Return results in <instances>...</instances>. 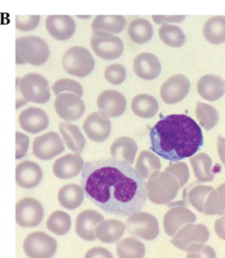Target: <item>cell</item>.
<instances>
[{
	"label": "cell",
	"instance_id": "30bf717a",
	"mask_svg": "<svg viewBox=\"0 0 225 258\" xmlns=\"http://www.w3.org/2000/svg\"><path fill=\"white\" fill-rule=\"evenodd\" d=\"M44 209L40 201L24 198L16 204V222L21 228H34L41 224Z\"/></svg>",
	"mask_w": 225,
	"mask_h": 258
},
{
	"label": "cell",
	"instance_id": "7c38bea8",
	"mask_svg": "<svg viewBox=\"0 0 225 258\" xmlns=\"http://www.w3.org/2000/svg\"><path fill=\"white\" fill-rule=\"evenodd\" d=\"M64 142L58 133L48 132L33 142V154L38 159L48 161L65 151Z\"/></svg>",
	"mask_w": 225,
	"mask_h": 258
},
{
	"label": "cell",
	"instance_id": "4fadbf2b",
	"mask_svg": "<svg viewBox=\"0 0 225 258\" xmlns=\"http://www.w3.org/2000/svg\"><path fill=\"white\" fill-rule=\"evenodd\" d=\"M58 115L66 121H74L85 113V105L81 98L75 94L65 92L58 95L54 102Z\"/></svg>",
	"mask_w": 225,
	"mask_h": 258
},
{
	"label": "cell",
	"instance_id": "3957f363",
	"mask_svg": "<svg viewBox=\"0 0 225 258\" xmlns=\"http://www.w3.org/2000/svg\"><path fill=\"white\" fill-rule=\"evenodd\" d=\"M147 199L156 205L170 203L181 189L177 178L167 172L157 171L145 182Z\"/></svg>",
	"mask_w": 225,
	"mask_h": 258
},
{
	"label": "cell",
	"instance_id": "c3c4849f",
	"mask_svg": "<svg viewBox=\"0 0 225 258\" xmlns=\"http://www.w3.org/2000/svg\"><path fill=\"white\" fill-rule=\"evenodd\" d=\"M186 16L185 15H171V16H162V15H154V22L156 24H164L166 22H174V23H181L184 21Z\"/></svg>",
	"mask_w": 225,
	"mask_h": 258
},
{
	"label": "cell",
	"instance_id": "603a6c76",
	"mask_svg": "<svg viewBox=\"0 0 225 258\" xmlns=\"http://www.w3.org/2000/svg\"><path fill=\"white\" fill-rule=\"evenodd\" d=\"M134 72L144 80H153L160 75L161 63L158 58L151 53H141L135 58Z\"/></svg>",
	"mask_w": 225,
	"mask_h": 258
},
{
	"label": "cell",
	"instance_id": "ba28073f",
	"mask_svg": "<svg viewBox=\"0 0 225 258\" xmlns=\"http://www.w3.org/2000/svg\"><path fill=\"white\" fill-rule=\"evenodd\" d=\"M126 230L135 237L151 241L159 234L157 218L145 212H139L127 219Z\"/></svg>",
	"mask_w": 225,
	"mask_h": 258
},
{
	"label": "cell",
	"instance_id": "f907efd6",
	"mask_svg": "<svg viewBox=\"0 0 225 258\" xmlns=\"http://www.w3.org/2000/svg\"><path fill=\"white\" fill-rule=\"evenodd\" d=\"M217 151H218L219 157H220L222 164L225 167V138H223L222 136H218Z\"/></svg>",
	"mask_w": 225,
	"mask_h": 258
},
{
	"label": "cell",
	"instance_id": "4dcf8cb0",
	"mask_svg": "<svg viewBox=\"0 0 225 258\" xmlns=\"http://www.w3.org/2000/svg\"><path fill=\"white\" fill-rule=\"evenodd\" d=\"M203 35L212 44H222L225 42L224 16L209 18L203 26Z\"/></svg>",
	"mask_w": 225,
	"mask_h": 258
},
{
	"label": "cell",
	"instance_id": "d4e9b609",
	"mask_svg": "<svg viewBox=\"0 0 225 258\" xmlns=\"http://www.w3.org/2000/svg\"><path fill=\"white\" fill-rule=\"evenodd\" d=\"M137 144L135 140L123 136L116 139L111 145L110 153L112 159L133 164L137 153Z\"/></svg>",
	"mask_w": 225,
	"mask_h": 258
},
{
	"label": "cell",
	"instance_id": "d6a6232c",
	"mask_svg": "<svg viewBox=\"0 0 225 258\" xmlns=\"http://www.w3.org/2000/svg\"><path fill=\"white\" fill-rule=\"evenodd\" d=\"M160 159L149 150H143L137 156L136 170L143 179H147L155 172L160 171Z\"/></svg>",
	"mask_w": 225,
	"mask_h": 258
},
{
	"label": "cell",
	"instance_id": "e575fe53",
	"mask_svg": "<svg viewBox=\"0 0 225 258\" xmlns=\"http://www.w3.org/2000/svg\"><path fill=\"white\" fill-rule=\"evenodd\" d=\"M116 251L119 258H143L146 248L137 238L128 237L117 244Z\"/></svg>",
	"mask_w": 225,
	"mask_h": 258
},
{
	"label": "cell",
	"instance_id": "d590c367",
	"mask_svg": "<svg viewBox=\"0 0 225 258\" xmlns=\"http://www.w3.org/2000/svg\"><path fill=\"white\" fill-rule=\"evenodd\" d=\"M206 215H222L225 213V183L212 190L205 201Z\"/></svg>",
	"mask_w": 225,
	"mask_h": 258
},
{
	"label": "cell",
	"instance_id": "e0dca14e",
	"mask_svg": "<svg viewBox=\"0 0 225 258\" xmlns=\"http://www.w3.org/2000/svg\"><path fill=\"white\" fill-rule=\"evenodd\" d=\"M195 221L196 215L187 207H173L164 216V230L165 234L173 237L184 226Z\"/></svg>",
	"mask_w": 225,
	"mask_h": 258
},
{
	"label": "cell",
	"instance_id": "b9f144b4",
	"mask_svg": "<svg viewBox=\"0 0 225 258\" xmlns=\"http://www.w3.org/2000/svg\"><path fill=\"white\" fill-rule=\"evenodd\" d=\"M104 76L112 85H119L123 84L126 79V69L120 63L108 65L105 70Z\"/></svg>",
	"mask_w": 225,
	"mask_h": 258
},
{
	"label": "cell",
	"instance_id": "ab89813d",
	"mask_svg": "<svg viewBox=\"0 0 225 258\" xmlns=\"http://www.w3.org/2000/svg\"><path fill=\"white\" fill-rule=\"evenodd\" d=\"M213 190L214 188L210 185H197L194 187L187 195L188 202L190 203L192 207H195L198 212L203 213L205 201Z\"/></svg>",
	"mask_w": 225,
	"mask_h": 258
},
{
	"label": "cell",
	"instance_id": "277c9868",
	"mask_svg": "<svg viewBox=\"0 0 225 258\" xmlns=\"http://www.w3.org/2000/svg\"><path fill=\"white\" fill-rule=\"evenodd\" d=\"M49 47L47 42L37 36H26L16 40V63L40 66L49 58Z\"/></svg>",
	"mask_w": 225,
	"mask_h": 258
},
{
	"label": "cell",
	"instance_id": "44dd1931",
	"mask_svg": "<svg viewBox=\"0 0 225 258\" xmlns=\"http://www.w3.org/2000/svg\"><path fill=\"white\" fill-rule=\"evenodd\" d=\"M19 123L24 131L34 135L48 127L49 119L42 109L28 107L20 113Z\"/></svg>",
	"mask_w": 225,
	"mask_h": 258
},
{
	"label": "cell",
	"instance_id": "f546056e",
	"mask_svg": "<svg viewBox=\"0 0 225 258\" xmlns=\"http://www.w3.org/2000/svg\"><path fill=\"white\" fill-rule=\"evenodd\" d=\"M126 25V20L122 15H98L92 21L93 32H105L119 34Z\"/></svg>",
	"mask_w": 225,
	"mask_h": 258
},
{
	"label": "cell",
	"instance_id": "484cf974",
	"mask_svg": "<svg viewBox=\"0 0 225 258\" xmlns=\"http://www.w3.org/2000/svg\"><path fill=\"white\" fill-rule=\"evenodd\" d=\"M126 226L123 221L110 219L100 222L95 228L97 239L104 243H115L123 237Z\"/></svg>",
	"mask_w": 225,
	"mask_h": 258
},
{
	"label": "cell",
	"instance_id": "d6986e66",
	"mask_svg": "<svg viewBox=\"0 0 225 258\" xmlns=\"http://www.w3.org/2000/svg\"><path fill=\"white\" fill-rule=\"evenodd\" d=\"M85 161L79 154H66L55 160L53 173L60 179H70L77 177L82 171Z\"/></svg>",
	"mask_w": 225,
	"mask_h": 258
},
{
	"label": "cell",
	"instance_id": "8992f818",
	"mask_svg": "<svg viewBox=\"0 0 225 258\" xmlns=\"http://www.w3.org/2000/svg\"><path fill=\"white\" fill-rule=\"evenodd\" d=\"M63 68L70 75L85 78L94 69L95 61L92 54L83 47H72L63 55Z\"/></svg>",
	"mask_w": 225,
	"mask_h": 258
},
{
	"label": "cell",
	"instance_id": "9a60e30c",
	"mask_svg": "<svg viewBox=\"0 0 225 258\" xmlns=\"http://www.w3.org/2000/svg\"><path fill=\"white\" fill-rule=\"evenodd\" d=\"M83 129L91 141L102 143L109 136L111 121L100 112H92L83 123Z\"/></svg>",
	"mask_w": 225,
	"mask_h": 258
},
{
	"label": "cell",
	"instance_id": "9c48e42d",
	"mask_svg": "<svg viewBox=\"0 0 225 258\" xmlns=\"http://www.w3.org/2000/svg\"><path fill=\"white\" fill-rule=\"evenodd\" d=\"M91 46L99 57L104 60H116L123 54L124 45L122 39L105 32H93Z\"/></svg>",
	"mask_w": 225,
	"mask_h": 258
},
{
	"label": "cell",
	"instance_id": "f1b7e54d",
	"mask_svg": "<svg viewBox=\"0 0 225 258\" xmlns=\"http://www.w3.org/2000/svg\"><path fill=\"white\" fill-rule=\"evenodd\" d=\"M157 99L149 94H139L134 97L131 109L136 115L143 119H150L157 114L158 111Z\"/></svg>",
	"mask_w": 225,
	"mask_h": 258
},
{
	"label": "cell",
	"instance_id": "60d3db41",
	"mask_svg": "<svg viewBox=\"0 0 225 258\" xmlns=\"http://www.w3.org/2000/svg\"><path fill=\"white\" fill-rule=\"evenodd\" d=\"M52 90L57 96L60 95L63 92L65 93V92L75 94L79 98L82 97L84 94L82 85L75 80L68 78H63L55 82L54 85H52Z\"/></svg>",
	"mask_w": 225,
	"mask_h": 258
},
{
	"label": "cell",
	"instance_id": "5bb4252c",
	"mask_svg": "<svg viewBox=\"0 0 225 258\" xmlns=\"http://www.w3.org/2000/svg\"><path fill=\"white\" fill-rule=\"evenodd\" d=\"M190 82L184 75H174L168 78L161 86V99L165 104L174 105L188 96Z\"/></svg>",
	"mask_w": 225,
	"mask_h": 258
},
{
	"label": "cell",
	"instance_id": "6da1fadb",
	"mask_svg": "<svg viewBox=\"0 0 225 258\" xmlns=\"http://www.w3.org/2000/svg\"><path fill=\"white\" fill-rule=\"evenodd\" d=\"M81 187L89 201L120 217L140 212L147 201L145 181L129 163L114 159L85 163Z\"/></svg>",
	"mask_w": 225,
	"mask_h": 258
},
{
	"label": "cell",
	"instance_id": "ffe728a7",
	"mask_svg": "<svg viewBox=\"0 0 225 258\" xmlns=\"http://www.w3.org/2000/svg\"><path fill=\"white\" fill-rule=\"evenodd\" d=\"M45 26L48 34L58 41L69 40L76 30L75 21L68 15H49Z\"/></svg>",
	"mask_w": 225,
	"mask_h": 258
},
{
	"label": "cell",
	"instance_id": "7dc6e473",
	"mask_svg": "<svg viewBox=\"0 0 225 258\" xmlns=\"http://www.w3.org/2000/svg\"><path fill=\"white\" fill-rule=\"evenodd\" d=\"M84 258H114L112 253L102 247H95L89 249Z\"/></svg>",
	"mask_w": 225,
	"mask_h": 258
},
{
	"label": "cell",
	"instance_id": "7402d4cb",
	"mask_svg": "<svg viewBox=\"0 0 225 258\" xmlns=\"http://www.w3.org/2000/svg\"><path fill=\"white\" fill-rule=\"evenodd\" d=\"M42 177V170L35 162L26 160L16 166V183L21 188L33 189L41 183Z\"/></svg>",
	"mask_w": 225,
	"mask_h": 258
},
{
	"label": "cell",
	"instance_id": "74e56055",
	"mask_svg": "<svg viewBox=\"0 0 225 258\" xmlns=\"http://www.w3.org/2000/svg\"><path fill=\"white\" fill-rule=\"evenodd\" d=\"M158 35L164 44L173 48H180L186 42L184 32L181 30V27L174 25L162 24L158 30Z\"/></svg>",
	"mask_w": 225,
	"mask_h": 258
},
{
	"label": "cell",
	"instance_id": "681fc988",
	"mask_svg": "<svg viewBox=\"0 0 225 258\" xmlns=\"http://www.w3.org/2000/svg\"><path fill=\"white\" fill-rule=\"evenodd\" d=\"M215 231L220 239L225 241V215L215 221Z\"/></svg>",
	"mask_w": 225,
	"mask_h": 258
},
{
	"label": "cell",
	"instance_id": "ac0fdd59",
	"mask_svg": "<svg viewBox=\"0 0 225 258\" xmlns=\"http://www.w3.org/2000/svg\"><path fill=\"white\" fill-rule=\"evenodd\" d=\"M104 221L102 214L92 209L84 210L76 219L75 232L85 241H95V228Z\"/></svg>",
	"mask_w": 225,
	"mask_h": 258
},
{
	"label": "cell",
	"instance_id": "5b68a950",
	"mask_svg": "<svg viewBox=\"0 0 225 258\" xmlns=\"http://www.w3.org/2000/svg\"><path fill=\"white\" fill-rule=\"evenodd\" d=\"M19 92L27 102L46 104L50 99V89L47 79L37 73H28L17 78Z\"/></svg>",
	"mask_w": 225,
	"mask_h": 258
},
{
	"label": "cell",
	"instance_id": "ee69618b",
	"mask_svg": "<svg viewBox=\"0 0 225 258\" xmlns=\"http://www.w3.org/2000/svg\"><path fill=\"white\" fill-rule=\"evenodd\" d=\"M186 251H188L187 258H216L215 249L204 244H192Z\"/></svg>",
	"mask_w": 225,
	"mask_h": 258
},
{
	"label": "cell",
	"instance_id": "1f68e13d",
	"mask_svg": "<svg viewBox=\"0 0 225 258\" xmlns=\"http://www.w3.org/2000/svg\"><path fill=\"white\" fill-rule=\"evenodd\" d=\"M190 163L198 182L207 183L214 179L215 174L212 171L213 162L211 157L207 154L199 153L195 155L190 159Z\"/></svg>",
	"mask_w": 225,
	"mask_h": 258
},
{
	"label": "cell",
	"instance_id": "f35d334b",
	"mask_svg": "<svg viewBox=\"0 0 225 258\" xmlns=\"http://www.w3.org/2000/svg\"><path fill=\"white\" fill-rule=\"evenodd\" d=\"M196 117L201 126L209 131L215 127L219 121V113L215 107L205 103H198L196 105Z\"/></svg>",
	"mask_w": 225,
	"mask_h": 258
},
{
	"label": "cell",
	"instance_id": "cb8c5ba5",
	"mask_svg": "<svg viewBox=\"0 0 225 258\" xmlns=\"http://www.w3.org/2000/svg\"><path fill=\"white\" fill-rule=\"evenodd\" d=\"M197 90L202 99L218 100L225 94L224 79L214 74L202 76L198 81Z\"/></svg>",
	"mask_w": 225,
	"mask_h": 258
},
{
	"label": "cell",
	"instance_id": "7bdbcfd3",
	"mask_svg": "<svg viewBox=\"0 0 225 258\" xmlns=\"http://www.w3.org/2000/svg\"><path fill=\"white\" fill-rule=\"evenodd\" d=\"M164 171L172 174L177 178L181 188L184 186L189 179V170L187 163L184 162H178V163L170 164Z\"/></svg>",
	"mask_w": 225,
	"mask_h": 258
},
{
	"label": "cell",
	"instance_id": "2e32d148",
	"mask_svg": "<svg viewBox=\"0 0 225 258\" xmlns=\"http://www.w3.org/2000/svg\"><path fill=\"white\" fill-rule=\"evenodd\" d=\"M97 105L100 112L107 118H116L125 112L127 100L121 92L106 90L99 94L97 99Z\"/></svg>",
	"mask_w": 225,
	"mask_h": 258
},
{
	"label": "cell",
	"instance_id": "7a4b0ae2",
	"mask_svg": "<svg viewBox=\"0 0 225 258\" xmlns=\"http://www.w3.org/2000/svg\"><path fill=\"white\" fill-rule=\"evenodd\" d=\"M150 150L170 162L191 157L203 145L197 122L185 114L162 117L150 132Z\"/></svg>",
	"mask_w": 225,
	"mask_h": 258
},
{
	"label": "cell",
	"instance_id": "836d02e7",
	"mask_svg": "<svg viewBox=\"0 0 225 258\" xmlns=\"http://www.w3.org/2000/svg\"><path fill=\"white\" fill-rule=\"evenodd\" d=\"M128 34L130 39L137 44H144L153 36V27L145 19H135L130 22Z\"/></svg>",
	"mask_w": 225,
	"mask_h": 258
},
{
	"label": "cell",
	"instance_id": "f6af8a7d",
	"mask_svg": "<svg viewBox=\"0 0 225 258\" xmlns=\"http://www.w3.org/2000/svg\"><path fill=\"white\" fill-rule=\"evenodd\" d=\"M41 17L39 15H17L15 25L18 30L28 32V31L34 30L40 23Z\"/></svg>",
	"mask_w": 225,
	"mask_h": 258
},
{
	"label": "cell",
	"instance_id": "52a82bcc",
	"mask_svg": "<svg viewBox=\"0 0 225 258\" xmlns=\"http://www.w3.org/2000/svg\"><path fill=\"white\" fill-rule=\"evenodd\" d=\"M23 250L28 258H52L58 250V241L44 232H33L25 238Z\"/></svg>",
	"mask_w": 225,
	"mask_h": 258
},
{
	"label": "cell",
	"instance_id": "8d00e7d4",
	"mask_svg": "<svg viewBox=\"0 0 225 258\" xmlns=\"http://www.w3.org/2000/svg\"><path fill=\"white\" fill-rule=\"evenodd\" d=\"M46 226L49 231L57 235H65L69 233L72 228V219L64 211L57 210L53 212L46 221Z\"/></svg>",
	"mask_w": 225,
	"mask_h": 258
},
{
	"label": "cell",
	"instance_id": "8fae6325",
	"mask_svg": "<svg viewBox=\"0 0 225 258\" xmlns=\"http://www.w3.org/2000/svg\"><path fill=\"white\" fill-rule=\"evenodd\" d=\"M209 238L208 228L203 224L186 225L174 234L171 243L181 250H186L192 244H204Z\"/></svg>",
	"mask_w": 225,
	"mask_h": 258
},
{
	"label": "cell",
	"instance_id": "83f0119b",
	"mask_svg": "<svg viewBox=\"0 0 225 258\" xmlns=\"http://www.w3.org/2000/svg\"><path fill=\"white\" fill-rule=\"evenodd\" d=\"M59 130L69 150L75 154L82 153L86 141L79 126L69 122L59 123Z\"/></svg>",
	"mask_w": 225,
	"mask_h": 258
},
{
	"label": "cell",
	"instance_id": "4316f807",
	"mask_svg": "<svg viewBox=\"0 0 225 258\" xmlns=\"http://www.w3.org/2000/svg\"><path fill=\"white\" fill-rule=\"evenodd\" d=\"M85 199L82 187L76 183L65 184L58 191V200L62 207L67 210L78 209Z\"/></svg>",
	"mask_w": 225,
	"mask_h": 258
},
{
	"label": "cell",
	"instance_id": "bcb514c9",
	"mask_svg": "<svg viewBox=\"0 0 225 258\" xmlns=\"http://www.w3.org/2000/svg\"><path fill=\"white\" fill-rule=\"evenodd\" d=\"M29 138L21 132L16 133V159L23 158L28 153Z\"/></svg>",
	"mask_w": 225,
	"mask_h": 258
}]
</instances>
